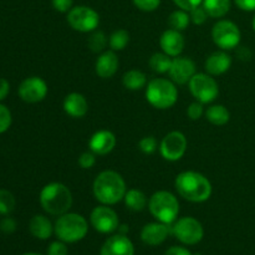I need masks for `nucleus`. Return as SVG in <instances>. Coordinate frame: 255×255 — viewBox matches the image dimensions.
I'll list each match as a JSON object with an SVG mask.
<instances>
[{"label": "nucleus", "instance_id": "obj_12", "mask_svg": "<svg viewBox=\"0 0 255 255\" xmlns=\"http://www.w3.org/2000/svg\"><path fill=\"white\" fill-rule=\"evenodd\" d=\"M90 222H91L95 231L100 232L102 234L112 233V232L117 231L120 226L119 216H117L116 212L110 208L109 206H105V204L96 207L91 212Z\"/></svg>", "mask_w": 255, "mask_h": 255}, {"label": "nucleus", "instance_id": "obj_45", "mask_svg": "<svg viewBox=\"0 0 255 255\" xmlns=\"http://www.w3.org/2000/svg\"><path fill=\"white\" fill-rule=\"evenodd\" d=\"M128 226H126V224H122V226H119V232L120 234H124V236H126V233L128 232Z\"/></svg>", "mask_w": 255, "mask_h": 255}, {"label": "nucleus", "instance_id": "obj_30", "mask_svg": "<svg viewBox=\"0 0 255 255\" xmlns=\"http://www.w3.org/2000/svg\"><path fill=\"white\" fill-rule=\"evenodd\" d=\"M107 42H109L107 36L105 35V32L100 31V30L99 31H97V30H95V31L90 35L89 40H87L89 49L91 50L92 52H96V54L104 51L105 47L107 46Z\"/></svg>", "mask_w": 255, "mask_h": 255}, {"label": "nucleus", "instance_id": "obj_2", "mask_svg": "<svg viewBox=\"0 0 255 255\" xmlns=\"http://www.w3.org/2000/svg\"><path fill=\"white\" fill-rule=\"evenodd\" d=\"M94 196L105 206H114L125 198L126 183L120 173L115 171H104L94 181Z\"/></svg>", "mask_w": 255, "mask_h": 255}, {"label": "nucleus", "instance_id": "obj_29", "mask_svg": "<svg viewBox=\"0 0 255 255\" xmlns=\"http://www.w3.org/2000/svg\"><path fill=\"white\" fill-rule=\"evenodd\" d=\"M129 42V34L125 29H119L111 34L109 39V44L111 50L114 51H121L128 45Z\"/></svg>", "mask_w": 255, "mask_h": 255}, {"label": "nucleus", "instance_id": "obj_44", "mask_svg": "<svg viewBox=\"0 0 255 255\" xmlns=\"http://www.w3.org/2000/svg\"><path fill=\"white\" fill-rule=\"evenodd\" d=\"M9 91H10L9 82H7L5 79H2V77H0V101L6 99V96L9 95Z\"/></svg>", "mask_w": 255, "mask_h": 255}, {"label": "nucleus", "instance_id": "obj_3", "mask_svg": "<svg viewBox=\"0 0 255 255\" xmlns=\"http://www.w3.org/2000/svg\"><path fill=\"white\" fill-rule=\"evenodd\" d=\"M40 204L46 213L51 216H62L72 206L71 191L60 182L46 184L40 192Z\"/></svg>", "mask_w": 255, "mask_h": 255}, {"label": "nucleus", "instance_id": "obj_43", "mask_svg": "<svg viewBox=\"0 0 255 255\" xmlns=\"http://www.w3.org/2000/svg\"><path fill=\"white\" fill-rule=\"evenodd\" d=\"M164 255H193L188 249L183 248V247H171L168 251L164 253Z\"/></svg>", "mask_w": 255, "mask_h": 255}, {"label": "nucleus", "instance_id": "obj_39", "mask_svg": "<svg viewBox=\"0 0 255 255\" xmlns=\"http://www.w3.org/2000/svg\"><path fill=\"white\" fill-rule=\"evenodd\" d=\"M0 231L5 234H11L16 231V222L10 217H5L0 221Z\"/></svg>", "mask_w": 255, "mask_h": 255}, {"label": "nucleus", "instance_id": "obj_18", "mask_svg": "<svg viewBox=\"0 0 255 255\" xmlns=\"http://www.w3.org/2000/svg\"><path fill=\"white\" fill-rule=\"evenodd\" d=\"M159 45L164 54L169 55L171 57H177L182 54L184 49V36L182 31L174 29H168L159 37Z\"/></svg>", "mask_w": 255, "mask_h": 255}, {"label": "nucleus", "instance_id": "obj_36", "mask_svg": "<svg viewBox=\"0 0 255 255\" xmlns=\"http://www.w3.org/2000/svg\"><path fill=\"white\" fill-rule=\"evenodd\" d=\"M47 255H69L66 243L62 241L52 242L47 248Z\"/></svg>", "mask_w": 255, "mask_h": 255}, {"label": "nucleus", "instance_id": "obj_42", "mask_svg": "<svg viewBox=\"0 0 255 255\" xmlns=\"http://www.w3.org/2000/svg\"><path fill=\"white\" fill-rule=\"evenodd\" d=\"M237 6L244 11H254L255 10V0H234Z\"/></svg>", "mask_w": 255, "mask_h": 255}, {"label": "nucleus", "instance_id": "obj_24", "mask_svg": "<svg viewBox=\"0 0 255 255\" xmlns=\"http://www.w3.org/2000/svg\"><path fill=\"white\" fill-rule=\"evenodd\" d=\"M231 0H203L202 6L207 11L208 16L218 19L228 14L231 10Z\"/></svg>", "mask_w": 255, "mask_h": 255}, {"label": "nucleus", "instance_id": "obj_8", "mask_svg": "<svg viewBox=\"0 0 255 255\" xmlns=\"http://www.w3.org/2000/svg\"><path fill=\"white\" fill-rule=\"evenodd\" d=\"M172 234L186 246H196L203 239L204 229L201 222L193 217H183L173 224Z\"/></svg>", "mask_w": 255, "mask_h": 255}, {"label": "nucleus", "instance_id": "obj_48", "mask_svg": "<svg viewBox=\"0 0 255 255\" xmlns=\"http://www.w3.org/2000/svg\"><path fill=\"white\" fill-rule=\"evenodd\" d=\"M196 255H201V254H196Z\"/></svg>", "mask_w": 255, "mask_h": 255}, {"label": "nucleus", "instance_id": "obj_26", "mask_svg": "<svg viewBox=\"0 0 255 255\" xmlns=\"http://www.w3.org/2000/svg\"><path fill=\"white\" fill-rule=\"evenodd\" d=\"M206 117L212 125L224 126L229 122L231 114H229L228 109L223 105H213V106L208 107V110L206 111Z\"/></svg>", "mask_w": 255, "mask_h": 255}, {"label": "nucleus", "instance_id": "obj_20", "mask_svg": "<svg viewBox=\"0 0 255 255\" xmlns=\"http://www.w3.org/2000/svg\"><path fill=\"white\" fill-rule=\"evenodd\" d=\"M232 66V57L227 54L224 50L222 51H214L213 54L209 55L204 64L207 74L212 76H219L223 75L231 69Z\"/></svg>", "mask_w": 255, "mask_h": 255}, {"label": "nucleus", "instance_id": "obj_40", "mask_svg": "<svg viewBox=\"0 0 255 255\" xmlns=\"http://www.w3.org/2000/svg\"><path fill=\"white\" fill-rule=\"evenodd\" d=\"M174 4L182 10H186V11H191L194 7L199 6V5L203 2V0H173Z\"/></svg>", "mask_w": 255, "mask_h": 255}, {"label": "nucleus", "instance_id": "obj_31", "mask_svg": "<svg viewBox=\"0 0 255 255\" xmlns=\"http://www.w3.org/2000/svg\"><path fill=\"white\" fill-rule=\"evenodd\" d=\"M15 197L11 192L6 189H0V214L1 216H7L15 209Z\"/></svg>", "mask_w": 255, "mask_h": 255}, {"label": "nucleus", "instance_id": "obj_25", "mask_svg": "<svg viewBox=\"0 0 255 255\" xmlns=\"http://www.w3.org/2000/svg\"><path fill=\"white\" fill-rule=\"evenodd\" d=\"M122 84L127 90L138 91L147 86V76L139 70H129L122 77Z\"/></svg>", "mask_w": 255, "mask_h": 255}, {"label": "nucleus", "instance_id": "obj_6", "mask_svg": "<svg viewBox=\"0 0 255 255\" xmlns=\"http://www.w3.org/2000/svg\"><path fill=\"white\" fill-rule=\"evenodd\" d=\"M148 209L157 221L171 226L178 217L179 202L171 192L158 191L152 194L149 198Z\"/></svg>", "mask_w": 255, "mask_h": 255}, {"label": "nucleus", "instance_id": "obj_17", "mask_svg": "<svg viewBox=\"0 0 255 255\" xmlns=\"http://www.w3.org/2000/svg\"><path fill=\"white\" fill-rule=\"evenodd\" d=\"M100 255H134V247L128 237L119 233L105 242Z\"/></svg>", "mask_w": 255, "mask_h": 255}, {"label": "nucleus", "instance_id": "obj_46", "mask_svg": "<svg viewBox=\"0 0 255 255\" xmlns=\"http://www.w3.org/2000/svg\"><path fill=\"white\" fill-rule=\"evenodd\" d=\"M22 255H41V254H36V253H26V254H22Z\"/></svg>", "mask_w": 255, "mask_h": 255}, {"label": "nucleus", "instance_id": "obj_27", "mask_svg": "<svg viewBox=\"0 0 255 255\" xmlns=\"http://www.w3.org/2000/svg\"><path fill=\"white\" fill-rule=\"evenodd\" d=\"M172 57L164 52H156L149 59V67L157 74H167L171 69Z\"/></svg>", "mask_w": 255, "mask_h": 255}, {"label": "nucleus", "instance_id": "obj_32", "mask_svg": "<svg viewBox=\"0 0 255 255\" xmlns=\"http://www.w3.org/2000/svg\"><path fill=\"white\" fill-rule=\"evenodd\" d=\"M12 122L11 112L6 106L0 104V133H4L10 128Z\"/></svg>", "mask_w": 255, "mask_h": 255}, {"label": "nucleus", "instance_id": "obj_13", "mask_svg": "<svg viewBox=\"0 0 255 255\" xmlns=\"http://www.w3.org/2000/svg\"><path fill=\"white\" fill-rule=\"evenodd\" d=\"M47 90V84L41 77L31 76L20 84L17 92L22 101L27 104H37L46 97Z\"/></svg>", "mask_w": 255, "mask_h": 255}, {"label": "nucleus", "instance_id": "obj_14", "mask_svg": "<svg viewBox=\"0 0 255 255\" xmlns=\"http://www.w3.org/2000/svg\"><path fill=\"white\" fill-rule=\"evenodd\" d=\"M172 81L177 85H186L197 74L196 64L192 59L184 56H177L172 60L171 69L168 71Z\"/></svg>", "mask_w": 255, "mask_h": 255}, {"label": "nucleus", "instance_id": "obj_35", "mask_svg": "<svg viewBox=\"0 0 255 255\" xmlns=\"http://www.w3.org/2000/svg\"><path fill=\"white\" fill-rule=\"evenodd\" d=\"M136 7H138L142 11H153L161 4V0H132Z\"/></svg>", "mask_w": 255, "mask_h": 255}, {"label": "nucleus", "instance_id": "obj_5", "mask_svg": "<svg viewBox=\"0 0 255 255\" xmlns=\"http://www.w3.org/2000/svg\"><path fill=\"white\" fill-rule=\"evenodd\" d=\"M89 232L87 221L77 213H65L59 216L54 226L55 236L65 243H77L86 237Z\"/></svg>", "mask_w": 255, "mask_h": 255}, {"label": "nucleus", "instance_id": "obj_33", "mask_svg": "<svg viewBox=\"0 0 255 255\" xmlns=\"http://www.w3.org/2000/svg\"><path fill=\"white\" fill-rule=\"evenodd\" d=\"M138 148L143 152L144 154H153L157 151V139L153 136L143 137L138 142Z\"/></svg>", "mask_w": 255, "mask_h": 255}, {"label": "nucleus", "instance_id": "obj_41", "mask_svg": "<svg viewBox=\"0 0 255 255\" xmlns=\"http://www.w3.org/2000/svg\"><path fill=\"white\" fill-rule=\"evenodd\" d=\"M74 0H52V6L59 12H69L72 9Z\"/></svg>", "mask_w": 255, "mask_h": 255}, {"label": "nucleus", "instance_id": "obj_10", "mask_svg": "<svg viewBox=\"0 0 255 255\" xmlns=\"http://www.w3.org/2000/svg\"><path fill=\"white\" fill-rule=\"evenodd\" d=\"M67 22L76 31L92 32L99 26L100 15L92 7L80 5L67 12Z\"/></svg>", "mask_w": 255, "mask_h": 255}, {"label": "nucleus", "instance_id": "obj_21", "mask_svg": "<svg viewBox=\"0 0 255 255\" xmlns=\"http://www.w3.org/2000/svg\"><path fill=\"white\" fill-rule=\"evenodd\" d=\"M62 107H64L66 115H69L72 119H82L86 116L87 111H89L87 100L85 99L84 95L79 94V92H71L67 95L65 97Z\"/></svg>", "mask_w": 255, "mask_h": 255}, {"label": "nucleus", "instance_id": "obj_4", "mask_svg": "<svg viewBox=\"0 0 255 255\" xmlns=\"http://www.w3.org/2000/svg\"><path fill=\"white\" fill-rule=\"evenodd\" d=\"M146 99L154 109H171L178 100V90L172 80L157 77L147 84Z\"/></svg>", "mask_w": 255, "mask_h": 255}, {"label": "nucleus", "instance_id": "obj_1", "mask_svg": "<svg viewBox=\"0 0 255 255\" xmlns=\"http://www.w3.org/2000/svg\"><path fill=\"white\" fill-rule=\"evenodd\" d=\"M174 186L179 196L192 203H202L208 201L212 196L211 182L198 172H182L176 177Z\"/></svg>", "mask_w": 255, "mask_h": 255}, {"label": "nucleus", "instance_id": "obj_37", "mask_svg": "<svg viewBox=\"0 0 255 255\" xmlns=\"http://www.w3.org/2000/svg\"><path fill=\"white\" fill-rule=\"evenodd\" d=\"M203 114H204L203 104L199 101L193 102V104L189 105L188 109H187V115H188L189 119L193 120V121L201 119V117L203 116Z\"/></svg>", "mask_w": 255, "mask_h": 255}, {"label": "nucleus", "instance_id": "obj_47", "mask_svg": "<svg viewBox=\"0 0 255 255\" xmlns=\"http://www.w3.org/2000/svg\"><path fill=\"white\" fill-rule=\"evenodd\" d=\"M253 30L255 31V16H254V19H253Z\"/></svg>", "mask_w": 255, "mask_h": 255}, {"label": "nucleus", "instance_id": "obj_23", "mask_svg": "<svg viewBox=\"0 0 255 255\" xmlns=\"http://www.w3.org/2000/svg\"><path fill=\"white\" fill-rule=\"evenodd\" d=\"M125 204H126L127 208L129 211H133V212H141L143 211L144 208L147 207V197L146 194L143 193L142 191L139 189H128L125 194Z\"/></svg>", "mask_w": 255, "mask_h": 255}, {"label": "nucleus", "instance_id": "obj_15", "mask_svg": "<svg viewBox=\"0 0 255 255\" xmlns=\"http://www.w3.org/2000/svg\"><path fill=\"white\" fill-rule=\"evenodd\" d=\"M116 143V136L111 131L100 129L91 136L89 141V147L96 156H106L114 151Z\"/></svg>", "mask_w": 255, "mask_h": 255}, {"label": "nucleus", "instance_id": "obj_7", "mask_svg": "<svg viewBox=\"0 0 255 255\" xmlns=\"http://www.w3.org/2000/svg\"><path fill=\"white\" fill-rule=\"evenodd\" d=\"M188 85L194 99L203 105L213 102L219 95L218 82L209 74L198 72L192 77Z\"/></svg>", "mask_w": 255, "mask_h": 255}, {"label": "nucleus", "instance_id": "obj_11", "mask_svg": "<svg viewBox=\"0 0 255 255\" xmlns=\"http://www.w3.org/2000/svg\"><path fill=\"white\" fill-rule=\"evenodd\" d=\"M187 151V138L182 132L172 131L163 137L159 144V152L166 161L176 162Z\"/></svg>", "mask_w": 255, "mask_h": 255}, {"label": "nucleus", "instance_id": "obj_34", "mask_svg": "<svg viewBox=\"0 0 255 255\" xmlns=\"http://www.w3.org/2000/svg\"><path fill=\"white\" fill-rule=\"evenodd\" d=\"M189 12V17H191V21L193 22L194 25H202L206 22L207 17H208V14H207V11L204 10L203 6H197L194 7L193 10H191Z\"/></svg>", "mask_w": 255, "mask_h": 255}, {"label": "nucleus", "instance_id": "obj_28", "mask_svg": "<svg viewBox=\"0 0 255 255\" xmlns=\"http://www.w3.org/2000/svg\"><path fill=\"white\" fill-rule=\"evenodd\" d=\"M189 22H191V17L186 10H174L168 17V24L171 29L178 30V31H183L188 27Z\"/></svg>", "mask_w": 255, "mask_h": 255}, {"label": "nucleus", "instance_id": "obj_19", "mask_svg": "<svg viewBox=\"0 0 255 255\" xmlns=\"http://www.w3.org/2000/svg\"><path fill=\"white\" fill-rule=\"evenodd\" d=\"M119 57L114 50L104 51L96 60L95 71L101 79H111L119 70Z\"/></svg>", "mask_w": 255, "mask_h": 255}, {"label": "nucleus", "instance_id": "obj_38", "mask_svg": "<svg viewBox=\"0 0 255 255\" xmlns=\"http://www.w3.org/2000/svg\"><path fill=\"white\" fill-rule=\"evenodd\" d=\"M95 163H96V154L94 152H84L79 157V164L81 168L90 169L95 166Z\"/></svg>", "mask_w": 255, "mask_h": 255}, {"label": "nucleus", "instance_id": "obj_9", "mask_svg": "<svg viewBox=\"0 0 255 255\" xmlns=\"http://www.w3.org/2000/svg\"><path fill=\"white\" fill-rule=\"evenodd\" d=\"M212 39L214 44L222 50L236 49L242 39L238 25L231 20H219L212 29Z\"/></svg>", "mask_w": 255, "mask_h": 255}, {"label": "nucleus", "instance_id": "obj_16", "mask_svg": "<svg viewBox=\"0 0 255 255\" xmlns=\"http://www.w3.org/2000/svg\"><path fill=\"white\" fill-rule=\"evenodd\" d=\"M172 233V228L169 224L161 223V222H156V223H148L142 228L141 231V239L144 244L151 247L161 246L167 237Z\"/></svg>", "mask_w": 255, "mask_h": 255}, {"label": "nucleus", "instance_id": "obj_22", "mask_svg": "<svg viewBox=\"0 0 255 255\" xmlns=\"http://www.w3.org/2000/svg\"><path fill=\"white\" fill-rule=\"evenodd\" d=\"M29 231L35 238L46 241L54 233V226L47 217L42 216V214H36L30 219Z\"/></svg>", "mask_w": 255, "mask_h": 255}]
</instances>
